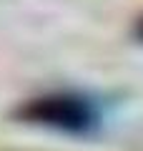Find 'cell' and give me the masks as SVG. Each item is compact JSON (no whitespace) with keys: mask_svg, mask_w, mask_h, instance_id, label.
<instances>
[{"mask_svg":"<svg viewBox=\"0 0 143 151\" xmlns=\"http://www.w3.org/2000/svg\"><path fill=\"white\" fill-rule=\"evenodd\" d=\"M25 116L60 131H90L98 124V111L78 96H48L30 103Z\"/></svg>","mask_w":143,"mask_h":151,"instance_id":"cell-1","label":"cell"},{"mask_svg":"<svg viewBox=\"0 0 143 151\" xmlns=\"http://www.w3.org/2000/svg\"><path fill=\"white\" fill-rule=\"evenodd\" d=\"M138 33H141V38H143V23H141V28H138Z\"/></svg>","mask_w":143,"mask_h":151,"instance_id":"cell-2","label":"cell"}]
</instances>
